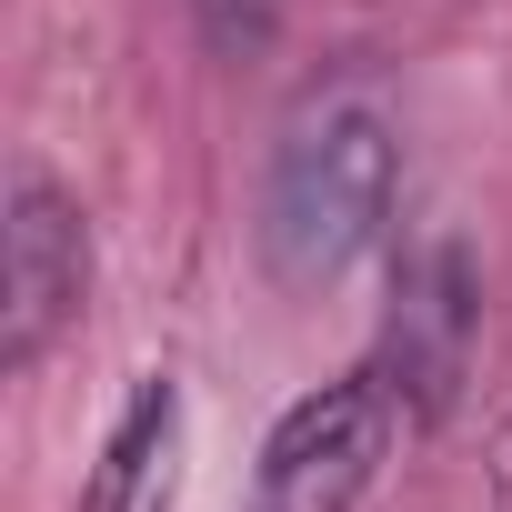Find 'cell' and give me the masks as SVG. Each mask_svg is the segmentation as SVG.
Wrapping results in <instances>:
<instances>
[{
  "instance_id": "obj_1",
  "label": "cell",
  "mask_w": 512,
  "mask_h": 512,
  "mask_svg": "<svg viewBox=\"0 0 512 512\" xmlns=\"http://www.w3.org/2000/svg\"><path fill=\"white\" fill-rule=\"evenodd\" d=\"M402 201V141L372 91H322L282 121L262 171V262L282 292L342 282L362 251H382Z\"/></svg>"
},
{
  "instance_id": "obj_2",
  "label": "cell",
  "mask_w": 512,
  "mask_h": 512,
  "mask_svg": "<svg viewBox=\"0 0 512 512\" xmlns=\"http://www.w3.org/2000/svg\"><path fill=\"white\" fill-rule=\"evenodd\" d=\"M412 432V412L392 402V382L362 362L322 392H302L272 432H262V462H251V512H362L392 442Z\"/></svg>"
},
{
  "instance_id": "obj_3",
  "label": "cell",
  "mask_w": 512,
  "mask_h": 512,
  "mask_svg": "<svg viewBox=\"0 0 512 512\" xmlns=\"http://www.w3.org/2000/svg\"><path fill=\"white\" fill-rule=\"evenodd\" d=\"M472 332H482V282L462 262V241H412L402 272H392L382 352H372V372L392 382V402L412 412V432L452 412V392L472 372Z\"/></svg>"
},
{
  "instance_id": "obj_4",
  "label": "cell",
  "mask_w": 512,
  "mask_h": 512,
  "mask_svg": "<svg viewBox=\"0 0 512 512\" xmlns=\"http://www.w3.org/2000/svg\"><path fill=\"white\" fill-rule=\"evenodd\" d=\"M0 262H11V302H0V372H41L51 342L81 322L91 302V231H81V201L51 181V171H21L11 181V231H0Z\"/></svg>"
},
{
  "instance_id": "obj_5",
  "label": "cell",
  "mask_w": 512,
  "mask_h": 512,
  "mask_svg": "<svg viewBox=\"0 0 512 512\" xmlns=\"http://www.w3.org/2000/svg\"><path fill=\"white\" fill-rule=\"evenodd\" d=\"M181 502V382L171 372H141L101 462H91V492L81 512H171Z\"/></svg>"
},
{
  "instance_id": "obj_6",
  "label": "cell",
  "mask_w": 512,
  "mask_h": 512,
  "mask_svg": "<svg viewBox=\"0 0 512 512\" xmlns=\"http://www.w3.org/2000/svg\"><path fill=\"white\" fill-rule=\"evenodd\" d=\"M191 11H201V31H211L221 51H241V41L272 31V0H191Z\"/></svg>"
}]
</instances>
